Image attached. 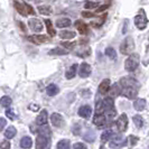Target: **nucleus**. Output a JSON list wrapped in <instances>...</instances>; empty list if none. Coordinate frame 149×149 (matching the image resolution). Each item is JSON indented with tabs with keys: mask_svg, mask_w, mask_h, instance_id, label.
Returning <instances> with one entry per match:
<instances>
[{
	"mask_svg": "<svg viewBox=\"0 0 149 149\" xmlns=\"http://www.w3.org/2000/svg\"><path fill=\"white\" fill-rule=\"evenodd\" d=\"M90 74H91V66H90L88 63L83 62L82 64L80 65V70H79V75L82 77V79H85V77H89Z\"/></svg>",
	"mask_w": 149,
	"mask_h": 149,
	"instance_id": "obj_12",
	"label": "nucleus"
},
{
	"mask_svg": "<svg viewBox=\"0 0 149 149\" xmlns=\"http://www.w3.org/2000/svg\"><path fill=\"white\" fill-rule=\"evenodd\" d=\"M16 134H17L16 128L14 127V126H9V127L6 129V131H5V137H6L7 139H13L16 136Z\"/></svg>",
	"mask_w": 149,
	"mask_h": 149,
	"instance_id": "obj_26",
	"label": "nucleus"
},
{
	"mask_svg": "<svg viewBox=\"0 0 149 149\" xmlns=\"http://www.w3.org/2000/svg\"><path fill=\"white\" fill-rule=\"evenodd\" d=\"M38 132H39V134H42V136H45L47 138H51V129H49V127L47 125H43V127L39 129Z\"/></svg>",
	"mask_w": 149,
	"mask_h": 149,
	"instance_id": "obj_32",
	"label": "nucleus"
},
{
	"mask_svg": "<svg viewBox=\"0 0 149 149\" xmlns=\"http://www.w3.org/2000/svg\"><path fill=\"white\" fill-rule=\"evenodd\" d=\"M132 120H134V126L137 128H142V126H143V119H142L141 116H139V114H137V116H134V118H132Z\"/></svg>",
	"mask_w": 149,
	"mask_h": 149,
	"instance_id": "obj_34",
	"label": "nucleus"
},
{
	"mask_svg": "<svg viewBox=\"0 0 149 149\" xmlns=\"http://www.w3.org/2000/svg\"><path fill=\"white\" fill-rule=\"evenodd\" d=\"M6 125H7V121H6V119L0 117V131H2V130L5 129Z\"/></svg>",
	"mask_w": 149,
	"mask_h": 149,
	"instance_id": "obj_47",
	"label": "nucleus"
},
{
	"mask_svg": "<svg viewBox=\"0 0 149 149\" xmlns=\"http://www.w3.org/2000/svg\"><path fill=\"white\" fill-rule=\"evenodd\" d=\"M13 103V100H11V97H8V95H5V97H2L0 99V105L2 107V108H8V107H10Z\"/></svg>",
	"mask_w": 149,
	"mask_h": 149,
	"instance_id": "obj_29",
	"label": "nucleus"
},
{
	"mask_svg": "<svg viewBox=\"0 0 149 149\" xmlns=\"http://www.w3.org/2000/svg\"><path fill=\"white\" fill-rule=\"evenodd\" d=\"M120 85L122 88H127V86H132V88H139L140 84L137 82V80L134 77H131V76H123L120 79Z\"/></svg>",
	"mask_w": 149,
	"mask_h": 149,
	"instance_id": "obj_4",
	"label": "nucleus"
},
{
	"mask_svg": "<svg viewBox=\"0 0 149 149\" xmlns=\"http://www.w3.org/2000/svg\"><path fill=\"white\" fill-rule=\"evenodd\" d=\"M45 25H46V28H47V33L49 34L51 37H54L56 35V31L53 27V24L49 19H45Z\"/></svg>",
	"mask_w": 149,
	"mask_h": 149,
	"instance_id": "obj_28",
	"label": "nucleus"
},
{
	"mask_svg": "<svg viewBox=\"0 0 149 149\" xmlns=\"http://www.w3.org/2000/svg\"><path fill=\"white\" fill-rule=\"evenodd\" d=\"M128 140L130 141V145H131V146H134L137 142L139 141V138L136 137V136H130V137L128 138Z\"/></svg>",
	"mask_w": 149,
	"mask_h": 149,
	"instance_id": "obj_44",
	"label": "nucleus"
},
{
	"mask_svg": "<svg viewBox=\"0 0 149 149\" xmlns=\"http://www.w3.org/2000/svg\"><path fill=\"white\" fill-rule=\"evenodd\" d=\"M134 25L138 29L143 30L146 28V26L148 25V18L145 14V10L140 9L139 10V14L134 17Z\"/></svg>",
	"mask_w": 149,
	"mask_h": 149,
	"instance_id": "obj_3",
	"label": "nucleus"
},
{
	"mask_svg": "<svg viewBox=\"0 0 149 149\" xmlns=\"http://www.w3.org/2000/svg\"><path fill=\"white\" fill-rule=\"evenodd\" d=\"M70 147H71V145H70L68 139H63V140L57 142V145H56V148L58 149H68Z\"/></svg>",
	"mask_w": 149,
	"mask_h": 149,
	"instance_id": "obj_33",
	"label": "nucleus"
},
{
	"mask_svg": "<svg viewBox=\"0 0 149 149\" xmlns=\"http://www.w3.org/2000/svg\"><path fill=\"white\" fill-rule=\"evenodd\" d=\"M94 7H97V2L88 1V2H85V5H84V8H85V9H93Z\"/></svg>",
	"mask_w": 149,
	"mask_h": 149,
	"instance_id": "obj_42",
	"label": "nucleus"
},
{
	"mask_svg": "<svg viewBox=\"0 0 149 149\" xmlns=\"http://www.w3.org/2000/svg\"><path fill=\"white\" fill-rule=\"evenodd\" d=\"M38 11L44 16L51 15L52 14V8L49 7V6H39L38 7Z\"/></svg>",
	"mask_w": 149,
	"mask_h": 149,
	"instance_id": "obj_35",
	"label": "nucleus"
},
{
	"mask_svg": "<svg viewBox=\"0 0 149 149\" xmlns=\"http://www.w3.org/2000/svg\"><path fill=\"white\" fill-rule=\"evenodd\" d=\"M58 36H60L62 39H72L76 36L74 31H71V30H62L58 33Z\"/></svg>",
	"mask_w": 149,
	"mask_h": 149,
	"instance_id": "obj_23",
	"label": "nucleus"
},
{
	"mask_svg": "<svg viewBox=\"0 0 149 149\" xmlns=\"http://www.w3.org/2000/svg\"><path fill=\"white\" fill-rule=\"evenodd\" d=\"M92 114V109L90 105H82L79 109V116L83 119H89Z\"/></svg>",
	"mask_w": 149,
	"mask_h": 149,
	"instance_id": "obj_13",
	"label": "nucleus"
},
{
	"mask_svg": "<svg viewBox=\"0 0 149 149\" xmlns=\"http://www.w3.org/2000/svg\"><path fill=\"white\" fill-rule=\"evenodd\" d=\"M28 26H29V28L34 33H40L43 28H44V26H43V22H40L39 19L37 18H31L28 20Z\"/></svg>",
	"mask_w": 149,
	"mask_h": 149,
	"instance_id": "obj_7",
	"label": "nucleus"
},
{
	"mask_svg": "<svg viewBox=\"0 0 149 149\" xmlns=\"http://www.w3.org/2000/svg\"><path fill=\"white\" fill-rule=\"evenodd\" d=\"M105 122H107V118L103 113H97L94 116L93 118V123L97 126V128H103L105 126Z\"/></svg>",
	"mask_w": 149,
	"mask_h": 149,
	"instance_id": "obj_11",
	"label": "nucleus"
},
{
	"mask_svg": "<svg viewBox=\"0 0 149 149\" xmlns=\"http://www.w3.org/2000/svg\"><path fill=\"white\" fill-rule=\"evenodd\" d=\"M103 104H104V111H108V110H111V109H114V102H113V97H108L103 100Z\"/></svg>",
	"mask_w": 149,
	"mask_h": 149,
	"instance_id": "obj_25",
	"label": "nucleus"
},
{
	"mask_svg": "<svg viewBox=\"0 0 149 149\" xmlns=\"http://www.w3.org/2000/svg\"><path fill=\"white\" fill-rule=\"evenodd\" d=\"M116 125H117V128H118L119 132H125V131L127 130V128H128V117H127V114H126V113H122L119 118H118L117 122H116Z\"/></svg>",
	"mask_w": 149,
	"mask_h": 149,
	"instance_id": "obj_5",
	"label": "nucleus"
},
{
	"mask_svg": "<svg viewBox=\"0 0 149 149\" xmlns=\"http://www.w3.org/2000/svg\"><path fill=\"white\" fill-rule=\"evenodd\" d=\"M6 116L7 118H9L10 120H15L16 119V116H15V112L13 109H7L6 110Z\"/></svg>",
	"mask_w": 149,
	"mask_h": 149,
	"instance_id": "obj_41",
	"label": "nucleus"
},
{
	"mask_svg": "<svg viewBox=\"0 0 149 149\" xmlns=\"http://www.w3.org/2000/svg\"><path fill=\"white\" fill-rule=\"evenodd\" d=\"M47 36L45 35H33V36H28V40L34 43V44H43L45 42H47Z\"/></svg>",
	"mask_w": 149,
	"mask_h": 149,
	"instance_id": "obj_15",
	"label": "nucleus"
},
{
	"mask_svg": "<svg viewBox=\"0 0 149 149\" xmlns=\"http://www.w3.org/2000/svg\"><path fill=\"white\" fill-rule=\"evenodd\" d=\"M134 51V42L131 36H127L120 45V52L123 55H130Z\"/></svg>",
	"mask_w": 149,
	"mask_h": 149,
	"instance_id": "obj_1",
	"label": "nucleus"
},
{
	"mask_svg": "<svg viewBox=\"0 0 149 149\" xmlns=\"http://www.w3.org/2000/svg\"><path fill=\"white\" fill-rule=\"evenodd\" d=\"M111 137H112L111 130H105V131H103L102 134H101V140H102V142L104 143V142L109 141V139H110Z\"/></svg>",
	"mask_w": 149,
	"mask_h": 149,
	"instance_id": "obj_37",
	"label": "nucleus"
},
{
	"mask_svg": "<svg viewBox=\"0 0 149 149\" xmlns=\"http://www.w3.org/2000/svg\"><path fill=\"white\" fill-rule=\"evenodd\" d=\"M109 92H110V97H116L121 94V88H119V83H114L113 85H110V89H109Z\"/></svg>",
	"mask_w": 149,
	"mask_h": 149,
	"instance_id": "obj_18",
	"label": "nucleus"
},
{
	"mask_svg": "<svg viewBox=\"0 0 149 149\" xmlns=\"http://www.w3.org/2000/svg\"><path fill=\"white\" fill-rule=\"evenodd\" d=\"M104 111V104H103V101H99L95 105V112L97 113H103Z\"/></svg>",
	"mask_w": 149,
	"mask_h": 149,
	"instance_id": "obj_39",
	"label": "nucleus"
},
{
	"mask_svg": "<svg viewBox=\"0 0 149 149\" xmlns=\"http://www.w3.org/2000/svg\"><path fill=\"white\" fill-rule=\"evenodd\" d=\"M104 53L110 60H112V61L117 60V52L114 51V48H112V47H107Z\"/></svg>",
	"mask_w": 149,
	"mask_h": 149,
	"instance_id": "obj_30",
	"label": "nucleus"
},
{
	"mask_svg": "<svg viewBox=\"0 0 149 149\" xmlns=\"http://www.w3.org/2000/svg\"><path fill=\"white\" fill-rule=\"evenodd\" d=\"M139 66V55L137 54H130L126 62H125V68L128 72H134Z\"/></svg>",
	"mask_w": 149,
	"mask_h": 149,
	"instance_id": "obj_2",
	"label": "nucleus"
},
{
	"mask_svg": "<svg viewBox=\"0 0 149 149\" xmlns=\"http://www.w3.org/2000/svg\"><path fill=\"white\" fill-rule=\"evenodd\" d=\"M25 7H26V13H27V15H33V14H34V9H33V7H31L30 5H27V3L25 2Z\"/></svg>",
	"mask_w": 149,
	"mask_h": 149,
	"instance_id": "obj_46",
	"label": "nucleus"
},
{
	"mask_svg": "<svg viewBox=\"0 0 149 149\" xmlns=\"http://www.w3.org/2000/svg\"><path fill=\"white\" fill-rule=\"evenodd\" d=\"M33 146V141H31V138L28 137V136H25L22 137V140H20V147L22 148H30Z\"/></svg>",
	"mask_w": 149,
	"mask_h": 149,
	"instance_id": "obj_24",
	"label": "nucleus"
},
{
	"mask_svg": "<svg viewBox=\"0 0 149 149\" xmlns=\"http://www.w3.org/2000/svg\"><path fill=\"white\" fill-rule=\"evenodd\" d=\"M49 145V138L42 136V134H38V137L36 138V148L38 149H44L47 148Z\"/></svg>",
	"mask_w": 149,
	"mask_h": 149,
	"instance_id": "obj_10",
	"label": "nucleus"
},
{
	"mask_svg": "<svg viewBox=\"0 0 149 149\" xmlns=\"http://www.w3.org/2000/svg\"><path fill=\"white\" fill-rule=\"evenodd\" d=\"M82 16L85 18H92V17H94V14H92L90 11H82Z\"/></svg>",
	"mask_w": 149,
	"mask_h": 149,
	"instance_id": "obj_50",
	"label": "nucleus"
},
{
	"mask_svg": "<svg viewBox=\"0 0 149 149\" xmlns=\"http://www.w3.org/2000/svg\"><path fill=\"white\" fill-rule=\"evenodd\" d=\"M94 139H95V134L92 132V131H89L88 134L84 136V140H86V141H89V142H93Z\"/></svg>",
	"mask_w": 149,
	"mask_h": 149,
	"instance_id": "obj_38",
	"label": "nucleus"
},
{
	"mask_svg": "<svg viewBox=\"0 0 149 149\" xmlns=\"http://www.w3.org/2000/svg\"><path fill=\"white\" fill-rule=\"evenodd\" d=\"M18 24H19V26L22 27V29L24 30V31H25V30H26V28H25V26H24V24H22V22H18Z\"/></svg>",
	"mask_w": 149,
	"mask_h": 149,
	"instance_id": "obj_52",
	"label": "nucleus"
},
{
	"mask_svg": "<svg viewBox=\"0 0 149 149\" xmlns=\"http://www.w3.org/2000/svg\"><path fill=\"white\" fill-rule=\"evenodd\" d=\"M49 54L51 55H67L68 52H66L65 49L61 48V47H56V48H53L49 51Z\"/></svg>",
	"mask_w": 149,
	"mask_h": 149,
	"instance_id": "obj_36",
	"label": "nucleus"
},
{
	"mask_svg": "<svg viewBox=\"0 0 149 149\" xmlns=\"http://www.w3.org/2000/svg\"><path fill=\"white\" fill-rule=\"evenodd\" d=\"M14 6H15L16 10L22 16H28L27 13H26V7H25V3H19L18 1H15L14 2Z\"/></svg>",
	"mask_w": 149,
	"mask_h": 149,
	"instance_id": "obj_27",
	"label": "nucleus"
},
{
	"mask_svg": "<svg viewBox=\"0 0 149 149\" xmlns=\"http://www.w3.org/2000/svg\"><path fill=\"white\" fill-rule=\"evenodd\" d=\"M134 108L137 111H142L146 108V100L145 99H136L134 102Z\"/></svg>",
	"mask_w": 149,
	"mask_h": 149,
	"instance_id": "obj_21",
	"label": "nucleus"
},
{
	"mask_svg": "<svg viewBox=\"0 0 149 149\" xmlns=\"http://www.w3.org/2000/svg\"><path fill=\"white\" fill-rule=\"evenodd\" d=\"M125 145H126V138H125L122 134L114 136V137L112 138L111 142H110V147H111V148L121 147V146H125Z\"/></svg>",
	"mask_w": 149,
	"mask_h": 149,
	"instance_id": "obj_9",
	"label": "nucleus"
},
{
	"mask_svg": "<svg viewBox=\"0 0 149 149\" xmlns=\"http://www.w3.org/2000/svg\"><path fill=\"white\" fill-rule=\"evenodd\" d=\"M73 148L74 149H85L86 148V146L84 145V143H81V142H76L73 145Z\"/></svg>",
	"mask_w": 149,
	"mask_h": 149,
	"instance_id": "obj_48",
	"label": "nucleus"
},
{
	"mask_svg": "<svg viewBox=\"0 0 149 149\" xmlns=\"http://www.w3.org/2000/svg\"><path fill=\"white\" fill-rule=\"evenodd\" d=\"M47 120H48V113H47L46 110H42L40 113L37 116V118H36V125H38V126L46 125Z\"/></svg>",
	"mask_w": 149,
	"mask_h": 149,
	"instance_id": "obj_14",
	"label": "nucleus"
},
{
	"mask_svg": "<svg viewBox=\"0 0 149 149\" xmlns=\"http://www.w3.org/2000/svg\"><path fill=\"white\" fill-rule=\"evenodd\" d=\"M110 85H111V83H110V80H109V79L103 80L102 82L100 83V85H99V93H100V94H107V93L109 92Z\"/></svg>",
	"mask_w": 149,
	"mask_h": 149,
	"instance_id": "obj_16",
	"label": "nucleus"
},
{
	"mask_svg": "<svg viewBox=\"0 0 149 149\" xmlns=\"http://www.w3.org/2000/svg\"><path fill=\"white\" fill-rule=\"evenodd\" d=\"M107 14H103L102 16H100V18H99V20L97 22H91V25L93 26V27H95V28H99V27H101L102 25H103V22H105V19H107Z\"/></svg>",
	"mask_w": 149,
	"mask_h": 149,
	"instance_id": "obj_31",
	"label": "nucleus"
},
{
	"mask_svg": "<svg viewBox=\"0 0 149 149\" xmlns=\"http://www.w3.org/2000/svg\"><path fill=\"white\" fill-rule=\"evenodd\" d=\"M77 68H79L77 64H73L72 66L67 70L66 73H65V77H66L67 80H72V79H74V76L76 75V71H77Z\"/></svg>",
	"mask_w": 149,
	"mask_h": 149,
	"instance_id": "obj_19",
	"label": "nucleus"
},
{
	"mask_svg": "<svg viewBox=\"0 0 149 149\" xmlns=\"http://www.w3.org/2000/svg\"><path fill=\"white\" fill-rule=\"evenodd\" d=\"M11 147V145H10V142L7 141V140H2L1 143H0V148L2 149H10Z\"/></svg>",
	"mask_w": 149,
	"mask_h": 149,
	"instance_id": "obj_45",
	"label": "nucleus"
},
{
	"mask_svg": "<svg viewBox=\"0 0 149 149\" xmlns=\"http://www.w3.org/2000/svg\"><path fill=\"white\" fill-rule=\"evenodd\" d=\"M109 8V5H102V6H100L99 8H97V10H95V13H102V11H104Z\"/></svg>",
	"mask_w": 149,
	"mask_h": 149,
	"instance_id": "obj_49",
	"label": "nucleus"
},
{
	"mask_svg": "<svg viewBox=\"0 0 149 149\" xmlns=\"http://www.w3.org/2000/svg\"><path fill=\"white\" fill-rule=\"evenodd\" d=\"M75 27H76V29L79 30V33L80 34H82V35H85V34H88V25L86 24H84L82 20H76L75 22Z\"/></svg>",
	"mask_w": 149,
	"mask_h": 149,
	"instance_id": "obj_17",
	"label": "nucleus"
},
{
	"mask_svg": "<svg viewBox=\"0 0 149 149\" xmlns=\"http://www.w3.org/2000/svg\"><path fill=\"white\" fill-rule=\"evenodd\" d=\"M71 25H72V22L68 18H61L56 20V27L58 28H66V27H70Z\"/></svg>",
	"mask_w": 149,
	"mask_h": 149,
	"instance_id": "obj_20",
	"label": "nucleus"
},
{
	"mask_svg": "<svg viewBox=\"0 0 149 149\" xmlns=\"http://www.w3.org/2000/svg\"><path fill=\"white\" fill-rule=\"evenodd\" d=\"M28 108H29L31 111H37V110H39V105L38 104H30Z\"/></svg>",
	"mask_w": 149,
	"mask_h": 149,
	"instance_id": "obj_51",
	"label": "nucleus"
},
{
	"mask_svg": "<svg viewBox=\"0 0 149 149\" xmlns=\"http://www.w3.org/2000/svg\"><path fill=\"white\" fill-rule=\"evenodd\" d=\"M72 131H73V134L75 136H79L80 132H81V126L79 123H75L74 126H73V128H72Z\"/></svg>",
	"mask_w": 149,
	"mask_h": 149,
	"instance_id": "obj_43",
	"label": "nucleus"
},
{
	"mask_svg": "<svg viewBox=\"0 0 149 149\" xmlns=\"http://www.w3.org/2000/svg\"><path fill=\"white\" fill-rule=\"evenodd\" d=\"M121 94H123L129 100H134L136 97L138 95V89L137 88H132V86L122 88L121 89Z\"/></svg>",
	"mask_w": 149,
	"mask_h": 149,
	"instance_id": "obj_6",
	"label": "nucleus"
},
{
	"mask_svg": "<svg viewBox=\"0 0 149 149\" xmlns=\"http://www.w3.org/2000/svg\"><path fill=\"white\" fill-rule=\"evenodd\" d=\"M46 92H47V94L49 95V97H54V95H56L58 92H60V89H58V86L56 85V84H49L47 88H46Z\"/></svg>",
	"mask_w": 149,
	"mask_h": 149,
	"instance_id": "obj_22",
	"label": "nucleus"
},
{
	"mask_svg": "<svg viewBox=\"0 0 149 149\" xmlns=\"http://www.w3.org/2000/svg\"><path fill=\"white\" fill-rule=\"evenodd\" d=\"M51 121H52V125L55 128H62L64 126V119L62 117V114L57 113V112H54L51 116Z\"/></svg>",
	"mask_w": 149,
	"mask_h": 149,
	"instance_id": "obj_8",
	"label": "nucleus"
},
{
	"mask_svg": "<svg viewBox=\"0 0 149 149\" xmlns=\"http://www.w3.org/2000/svg\"><path fill=\"white\" fill-rule=\"evenodd\" d=\"M62 44V46L63 47H65V48H67V49H73L75 47V45H76V43H72V42H62L61 43Z\"/></svg>",
	"mask_w": 149,
	"mask_h": 149,
	"instance_id": "obj_40",
	"label": "nucleus"
}]
</instances>
